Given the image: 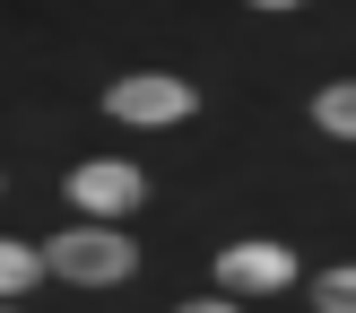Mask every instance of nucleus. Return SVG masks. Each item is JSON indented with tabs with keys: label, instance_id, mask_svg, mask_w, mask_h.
Listing matches in <instances>:
<instances>
[{
	"label": "nucleus",
	"instance_id": "nucleus-7",
	"mask_svg": "<svg viewBox=\"0 0 356 313\" xmlns=\"http://www.w3.org/2000/svg\"><path fill=\"white\" fill-rule=\"evenodd\" d=\"M313 305L322 313H356V270H322L313 278Z\"/></svg>",
	"mask_w": 356,
	"mask_h": 313
},
{
	"label": "nucleus",
	"instance_id": "nucleus-3",
	"mask_svg": "<svg viewBox=\"0 0 356 313\" xmlns=\"http://www.w3.org/2000/svg\"><path fill=\"white\" fill-rule=\"evenodd\" d=\"M148 200V174L139 166H122V156H87V166H70V209L79 218H131V209Z\"/></svg>",
	"mask_w": 356,
	"mask_h": 313
},
{
	"label": "nucleus",
	"instance_id": "nucleus-1",
	"mask_svg": "<svg viewBox=\"0 0 356 313\" xmlns=\"http://www.w3.org/2000/svg\"><path fill=\"white\" fill-rule=\"evenodd\" d=\"M44 270L70 278V287H122V278L139 270V243L122 235L113 218H87V226H61V235L44 243Z\"/></svg>",
	"mask_w": 356,
	"mask_h": 313
},
{
	"label": "nucleus",
	"instance_id": "nucleus-5",
	"mask_svg": "<svg viewBox=\"0 0 356 313\" xmlns=\"http://www.w3.org/2000/svg\"><path fill=\"white\" fill-rule=\"evenodd\" d=\"M313 122H322L330 139H356V79H339V87H313Z\"/></svg>",
	"mask_w": 356,
	"mask_h": 313
},
{
	"label": "nucleus",
	"instance_id": "nucleus-10",
	"mask_svg": "<svg viewBox=\"0 0 356 313\" xmlns=\"http://www.w3.org/2000/svg\"><path fill=\"white\" fill-rule=\"evenodd\" d=\"M0 313H26V305H9V296H0Z\"/></svg>",
	"mask_w": 356,
	"mask_h": 313
},
{
	"label": "nucleus",
	"instance_id": "nucleus-4",
	"mask_svg": "<svg viewBox=\"0 0 356 313\" xmlns=\"http://www.w3.org/2000/svg\"><path fill=\"white\" fill-rule=\"evenodd\" d=\"M278 287H296V252L287 243H235L218 261V296H278Z\"/></svg>",
	"mask_w": 356,
	"mask_h": 313
},
{
	"label": "nucleus",
	"instance_id": "nucleus-8",
	"mask_svg": "<svg viewBox=\"0 0 356 313\" xmlns=\"http://www.w3.org/2000/svg\"><path fill=\"white\" fill-rule=\"evenodd\" d=\"M183 313H243L235 296H200V305H183Z\"/></svg>",
	"mask_w": 356,
	"mask_h": 313
},
{
	"label": "nucleus",
	"instance_id": "nucleus-6",
	"mask_svg": "<svg viewBox=\"0 0 356 313\" xmlns=\"http://www.w3.org/2000/svg\"><path fill=\"white\" fill-rule=\"evenodd\" d=\"M35 278H44V252H26V243L0 235V296H26Z\"/></svg>",
	"mask_w": 356,
	"mask_h": 313
},
{
	"label": "nucleus",
	"instance_id": "nucleus-9",
	"mask_svg": "<svg viewBox=\"0 0 356 313\" xmlns=\"http://www.w3.org/2000/svg\"><path fill=\"white\" fill-rule=\"evenodd\" d=\"M252 9H305V0H252Z\"/></svg>",
	"mask_w": 356,
	"mask_h": 313
},
{
	"label": "nucleus",
	"instance_id": "nucleus-2",
	"mask_svg": "<svg viewBox=\"0 0 356 313\" xmlns=\"http://www.w3.org/2000/svg\"><path fill=\"white\" fill-rule=\"evenodd\" d=\"M104 113L131 122V131H174V122L200 113V87L165 79V70H139V79H113V87H104Z\"/></svg>",
	"mask_w": 356,
	"mask_h": 313
}]
</instances>
